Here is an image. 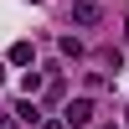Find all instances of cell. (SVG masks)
I'll list each match as a JSON object with an SVG mask.
<instances>
[{
	"label": "cell",
	"instance_id": "cell-1",
	"mask_svg": "<svg viewBox=\"0 0 129 129\" xmlns=\"http://www.w3.org/2000/svg\"><path fill=\"white\" fill-rule=\"evenodd\" d=\"M88 119H93V103H88V98H72L67 109H62V124H67V129H83Z\"/></svg>",
	"mask_w": 129,
	"mask_h": 129
},
{
	"label": "cell",
	"instance_id": "cell-2",
	"mask_svg": "<svg viewBox=\"0 0 129 129\" xmlns=\"http://www.w3.org/2000/svg\"><path fill=\"white\" fill-rule=\"evenodd\" d=\"M72 21H78V26H98V21H103L98 0H78V5H72Z\"/></svg>",
	"mask_w": 129,
	"mask_h": 129
},
{
	"label": "cell",
	"instance_id": "cell-3",
	"mask_svg": "<svg viewBox=\"0 0 129 129\" xmlns=\"http://www.w3.org/2000/svg\"><path fill=\"white\" fill-rule=\"evenodd\" d=\"M31 57H36L31 41H16V47H10V67H31Z\"/></svg>",
	"mask_w": 129,
	"mask_h": 129
},
{
	"label": "cell",
	"instance_id": "cell-4",
	"mask_svg": "<svg viewBox=\"0 0 129 129\" xmlns=\"http://www.w3.org/2000/svg\"><path fill=\"white\" fill-rule=\"evenodd\" d=\"M57 47H62V57H83V41H78V36H62Z\"/></svg>",
	"mask_w": 129,
	"mask_h": 129
},
{
	"label": "cell",
	"instance_id": "cell-5",
	"mask_svg": "<svg viewBox=\"0 0 129 129\" xmlns=\"http://www.w3.org/2000/svg\"><path fill=\"white\" fill-rule=\"evenodd\" d=\"M16 119H26V124H41V114H36V103L26 98V103H21V109H16Z\"/></svg>",
	"mask_w": 129,
	"mask_h": 129
},
{
	"label": "cell",
	"instance_id": "cell-6",
	"mask_svg": "<svg viewBox=\"0 0 129 129\" xmlns=\"http://www.w3.org/2000/svg\"><path fill=\"white\" fill-rule=\"evenodd\" d=\"M41 129H67V124H62V119H41Z\"/></svg>",
	"mask_w": 129,
	"mask_h": 129
},
{
	"label": "cell",
	"instance_id": "cell-7",
	"mask_svg": "<svg viewBox=\"0 0 129 129\" xmlns=\"http://www.w3.org/2000/svg\"><path fill=\"white\" fill-rule=\"evenodd\" d=\"M103 129H119V124H103Z\"/></svg>",
	"mask_w": 129,
	"mask_h": 129
}]
</instances>
